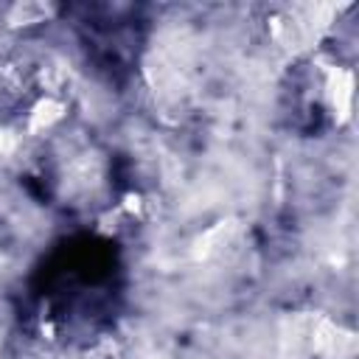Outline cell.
<instances>
[{
    "label": "cell",
    "instance_id": "cell-1",
    "mask_svg": "<svg viewBox=\"0 0 359 359\" xmlns=\"http://www.w3.org/2000/svg\"><path fill=\"white\" fill-rule=\"evenodd\" d=\"M323 101L337 123L351 121L353 101H356V81H353L351 67H345L339 62H328L323 67Z\"/></svg>",
    "mask_w": 359,
    "mask_h": 359
},
{
    "label": "cell",
    "instance_id": "cell-2",
    "mask_svg": "<svg viewBox=\"0 0 359 359\" xmlns=\"http://www.w3.org/2000/svg\"><path fill=\"white\" fill-rule=\"evenodd\" d=\"M67 118V101L56 93H39L22 115V132L28 137H42L48 132H53L62 121Z\"/></svg>",
    "mask_w": 359,
    "mask_h": 359
},
{
    "label": "cell",
    "instance_id": "cell-3",
    "mask_svg": "<svg viewBox=\"0 0 359 359\" xmlns=\"http://www.w3.org/2000/svg\"><path fill=\"white\" fill-rule=\"evenodd\" d=\"M53 6L50 3H36V0H25V3H14L8 6L6 11V22L11 28H34V25H42L53 17Z\"/></svg>",
    "mask_w": 359,
    "mask_h": 359
},
{
    "label": "cell",
    "instance_id": "cell-4",
    "mask_svg": "<svg viewBox=\"0 0 359 359\" xmlns=\"http://www.w3.org/2000/svg\"><path fill=\"white\" fill-rule=\"evenodd\" d=\"M20 146V135L17 129H11L8 123H0V157H11Z\"/></svg>",
    "mask_w": 359,
    "mask_h": 359
},
{
    "label": "cell",
    "instance_id": "cell-5",
    "mask_svg": "<svg viewBox=\"0 0 359 359\" xmlns=\"http://www.w3.org/2000/svg\"><path fill=\"white\" fill-rule=\"evenodd\" d=\"M0 351H3V331H0Z\"/></svg>",
    "mask_w": 359,
    "mask_h": 359
}]
</instances>
